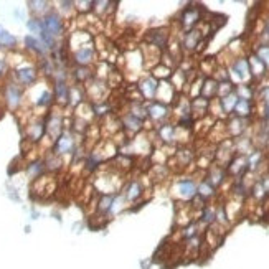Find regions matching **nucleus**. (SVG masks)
Returning <instances> with one entry per match:
<instances>
[{"label": "nucleus", "mask_w": 269, "mask_h": 269, "mask_svg": "<svg viewBox=\"0 0 269 269\" xmlns=\"http://www.w3.org/2000/svg\"><path fill=\"white\" fill-rule=\"evenodd\" d=\"M2 99L7 104L8 109L17 111L18 107L22 106V102H23V88L20 85H17V83L13 81V80L7 81L5 86H3Z\"/></svg>", "instance_id": "f257e3e1"}, {"label": "nucleus", "mask_w": 269, "mask_h": 269, "mask_svg": "<svg viewBox=\"0 0 269 269\" xmlns=\"http://www.w3.org/2000/svg\"><path fill=\"white\" fill-rule=\"evenodd\" d=\"M38 80V68L30 65V63H25L22 66H17L15 71H13V81L17 85L23 86H33Z\"/></svg>", "instance_id": "f03ea898"}, {"label": "nucleus", "mask_w": 269, "mask_h": 269, "mask_svg": "<svg viewBox=\"0 0 269 269\" xmlns=\"http://www.w3.org/2000/svg\"><path fill=\"white\" fill-rule=\"evenodd\" d=\"M42 25L43 30L46 33H50L51 37H61L63 32H65V22H63V17L56 12H50L48 15L42 18Z\"/></svg>", "instance_id": "7ed1b4c3"}, {"label": "nucleus", "mask_w": 269, "mask_h": 269, "mask_svg": "<svg viewBox=\"0 0 269 269\" xmlns=\"http://www.w3.org/2000/svg\"><path fill=\"white\" fill-rule=\"evenodd\" d=\"M76 149V140L73 137V134L70 131H63L61 135L55 140V147H53V154H56L58 157L63 155L73 154Z\"/></svg>", "instance_id": "20e7f679"}, {"label": "nucleus", "mask_w": 269, "mask_h": 269, "mask_svg": "<svg viewBox=\"0 0 269 269\" xmlns=\"http://www.w3.org/2000/svg\"><path fill=\"white\" fill-rule=\"evenodd\" d=\"M86 92L90 96L91 104H97V102H104V97L107 94L106 83L101 80H91L86 83Z\"/></svg>", "instance_id": "39448f33"}, {"label": "nucleus", "mask_w": 269, "mask_h": 269, "mask_svg": "<svg viewBox=\"0 0 269 269\" xmlns=\"http://www.w3.org/2000/svg\"><path fill=\"white\" fill-rule=\"evenodd\" d=\"M45 127H46V137L50 140H56L61 135V132L65 131L63 129V116L58 114V112H51L46 117Z\"/></svg>", "instance_id": "423d86ee"}, {"label": "nucleus", "mask_w": 269, "mask_h": 269, "mask_svg": "<svg viewBox=\"0 0 269 269\" xmlns=\"http://www.w3.org/2000/svg\"><path fill=\"white\" fill-rule=\"evenodd\" d=\"M46 135V127H45V119H37L28 122L27 126V140L30 142H38Z\"/></svg>", "instance_id": "0eeeda50"}, {"label": "nucleus", "mask_w": 269, "mask_h": 269, "mask_svg": "<svg viewBox=\"0 0 269 269\" xmlns=\"http://www.w3.org/2000/svg\"><path fill=\"white\" fill-rule=\"evenodd\" d=\"M92 60H94V48H92V45H86L80 48V50L73 51V61H75L78 66L91 65Z\"/></svg>", "instance_id": "6e6552de"}, {"label": "nucleus", "mask_w": 269, "mask_h": 269, "mask_svg": "<svg viewBox=\"0 0 269 269\" xmlns=\"http://www.w3.org/2000/svg\"><path fill=\"white\" fill-rule=\"evenodd\" d=\"M157 88H159V81L155 80L154 76H147L139 83L137 90L142 97H145V99H152V97H155V94H157Z\"/></svg>", "instance_id": "1a4fd4ad"}, {"label": "nucleus", "mask_w": 269, "mask_h": 269, "mask_svg": "<svg viewBox=\"0 0 269 269\" xmlns=\"http://www.w3.org/2000/svg\"><path fill=\"white\" fill-rule=\"evenodd\" d=\"M53 97L58 106H66L70 101V86L66 81H55L53 86Z\"/></svg>", "instance_id": "9d476101"}, {"label": "nucleus", "mask_w": 269, "mask_h": 269, "mask_svg": "<svg viewBox=\"0 0 269 269\" xmlns=\"http://www.w3.org/2000/svg\"><path fill=\"white\" fill-rule=\"evenodd\" d=\"M175 192H177L179 197L183 198V200L195 198V195H197V183L190 179L180 180V182L177 183V187H175Z\"/></svg>", "instance_id": "9b49d317"}, {"label": "nucleus", "mask_w": 269, "mask_h": 269, "mask_svg": "<svg viewBox=\"0 0 269 269\" xmlns=\"http://www.w3.org/2000/svg\"><path fill=\"white\" fill-rule=\"evenodd\" d=\"M233 75L238 81L249 80V78H251V71H249L248 60H244V58H238V60L234 61L233 66H231V76Z\"/></svg>", "instance_id": "f8f14e48"}, {"label": "nucleus", "mask_w": 269, "mask_h": 269, "mask_svg": "<svg viewBox=\"0 0 269 269\" xmlns=\"http://www.w3.org/2000/svg\"><path fill=\"white\" fill-rule=\"evenodd\" d=\"M142 190H144L142 183L137 182V180H131V182L126 183L122 197L126 198V202H135L137 198H140V195H142Z\"/></svg>", "instance_id": "ddd939ff"}, {"label": "nucleus", "mask_w": 269, "mask_h": 269, "mask_svg": "<svg viewBox=\"0 0 269 269\" xmlns=\"http://www.w3.org/2000/svg\"><path fill=\"white\" fill-rule=\"evenodd\" d=\"M23 42H25L27 50H30L32 53H35V55H38V56H45L48 53V48L40 42V38H37L33 35H27Z\"/></svg>", "instance_id": "4468645a"}, {"label": "nucleus", "mask_w": 269, "mask_h": 269, "mask_svg": "<svg viewBox=\"0 0 269 269\" xmlns=\"http://www.w3.org/2000/svg\"><path fill=\"white\" fill-rule=\"evenodd\" d=\"M147 116L152 117L154 121H162L169 116V107H167V104L154 101L152 104L147 107Z\"/></svg>", "instance_id": "2eb2a0df"}, {"label": "nucleus", "mask_w": 269, "mask_h": 269, "mask_svg": "<svg viewBox=\"0 0 269 269\" xmlns=\"http://www.w3.org/2000/svg\"><path fill=\"white\" fill-rule=\"evenodd\" d=\"M167 38L169 33L164 30V28H159V30L149 32L147 33V42L150 43V46H157V48H164L167 45Z\"/></svg>", "instance_id": "dca6fc26"}, {"label": "nucleus", "mask_w": 269, "mask_h": 269, "mask_svg": "<svg viewBox=\"0 0 269 269\" xmlns=\"http://www.w3.org/2000/svg\"><path fill=\"white\" fill-rule=\"evenodd\" d=\"M50 5V2H43V0H30L28 2V8L35 13V18H43L45 15H48L51 12Z\"/></svg>", "instance_id": "f3484780"}, {"label": "nucleus", "mask_w": 269, "mask_h": 269, "mask_svg": "<svg viewBox=\"0 0 269 269\" xmlns=\"http://www.w3.org/2000/svg\"><path fill=\"white\" fill-rule=\"evenodd\" d=\"M121 124L124 126L126 131H129L131 134H135V132H139L140 129H142L144 121H140V119H137V117H134L132 114H129V112H127V116L122 117Z\"/></svg>", "instance_id": "a211bd4d"}, {"label": "nucleus", "mask_w": 269, "mask_h": 269, "mask_svg": "<svg viewBox=\"0 0 269 269\" xmlns=\"http://www.w3.org/2000/svg\"><path fill=\"white\" fill-rule=\"evenodd\" d=\"M90 40H91V37L88 35L86 32H76L70 37V46L73 48V51H76V50H80V48L86 46Z\"/></svg>", "instance_id": "6ab92c4d"}, {"label": "nucleus", "mask_w": 269, "mask_h": 269, "mask_svg": "<svg viewBox=\"0 0 269 269\" xmlns=\"http://www.w3.org/2000/svg\"><path fill=\"white\" fill-rule=\"evenodd\" d=\"M198 20H200V12H198L197 7L185 8V12H183V15H182V23H183L185 28L193 27Z\"/></svg>", "instance_id": "aec40b11"}, {"label": "nucleus", "mask_w": 269, "mask_h": 269, "mask_svg": "<svg viewBox=\"0 0 269 269\" xmlns=\"http://www.w3.org/2000/svg\"><path fill=\"white\" fill-rule=\"evenodd\" d=\"M45 162L43 160H33V162L28 164V167H27V174H28V177H30L32 180H37V179H40L43 172H45Z\"/></svg>", "instance_id": "412c9836"}, {"label": "nucleus", "mask_w": 269, "mask_h": 269, "mask_svg": "<svg viewBox=\"0 0 269 269\" xmlns=\"http://www.w3.org/2000/svg\"><path fill=\"white\" fill-rule=\"evenodd\" d=\"M83 102H85V91L81 90L80 85L70 86V101H68V104L78 107Z\"/></svg>", "instance_id": "4be33fe9"}, {"label": "nucleus", "mask_w": 269, "mask_h": 269, "mask_svg": "<svg viewBox=\"0 0 269 269\" xmlns=\"http://www.w3.org/2000/svg\"><path fill=\"white\" fill-rule=\"evenodd\" d=\"M53 102H55V97H53V91L50 90H42L40 94L35 97V106L38 107H50Z\"/></svg>", "instance_id": "5701e85b"}, {"label": "nucleus", "mask_w": 269, "mask_h": 269, "mask_svg": "<svg viewBox=\"0 0 269 269\" xmlns=\"http://www.w3.org/2000/svg\"><path fill=\"white\" fill-rule=\"evenodd\" d=\"M73 78L78 81V83H88L92 80V73L88 66H76L73 70Z\"/></svg>", "instance_id": "b1692460"}, {"label": "nucleus", "mask_w": 269, "mask_h": 269, "mask_svg": "<svg viewBox=\"0 0 269 269\" xmlns=\"http://www.w3.org/2000/svg\"><path fill=\"white\" fill-rule=\"evenodd\" d=\"M248 65H249V71H251V76H261L264 75V71H266V66L263 65V61L258 60L256 55H251V58L248 60Z\"/></svg>", "instance_id": "393cba45"}, {"label": "nucleus", "mask_w": 269, "mask_h": 269, "mask_svg": "<svg viewBox=\"0 0 269 269\" xmlns=\"http://www.w3.org/2000/svg\"><path fill=\"white\" fill-rule=\"evenodd\" d=\"M200 38H202V33H200L198 30L188 32L187 35H185V38H183V46L187 48V50H193L195 46H198Z\"/></svg>", "instance_id": "a878e982"}, {"label": "nucleus", "mask_w": 269, "mask_h": 269, "mask_svg": "<svg viewBox=\"0 0 269 269\" xmlns=\"http://www.w3.org/2000/svg\"><path fill=\"white\" fill-rule=\"evenodd\" d=\"M234 112H236L238 117H248L251 114V101L239 99L238 97V102H236V106H234Z\"/></svg>", "instance_id": "bb28decb"}, {"label": "nucleus", "mask_w": 269, "mask_h": 269, "mask_svg": "<svg viewBox=\"0 0 269 269\" xmlns=\"http://www.w3.org/2000/svg\"><path fill=\"white\" fill-rule=\"evenodd\" d=\"M45 162V169L46 170H50V172H56L58 169L61 167V157H58L56 154H53V152H50L46 155V159L43 160Z\"/></svg>", "instance_id": "cd10ccee"}, {"label": "nucleus", "mask_w": 269, "mask_h": 269, "mask_svg": "<svg viewBox=\"0 0 269 269\" xmlns=\"http://www.w3.org/2000/svg\"><path fill=\"white\" fill-rule=\"evenodd\" d=\"M175 127L174 126H170V124H164V126H160L159 127V135H160V139H164L165 142H172V140L175 139Z\"/></svg>", "instance_id": "c85d7f7f"}, {"label": "nucleus", "mask_w": 269, "mask_h": 269, "mask_svg": "<svg viewBox=\"0 0 269 269\" xmlns=\"http://www.w3.org/2000/svg\"><path fill=\"white\" fill-rule=\"evenodd\" d=\"M236 102H238V96H236V92H231V94H228V96H223L222 97V109L224 112H229V111H233L234 109V106H236Z\"/></svg>", "instance_id": "c756f323"}, {"label": "nucleus", "mask_w": 269, "mask_h": 269, "mask_svg": "<svg viewBox=\"0 0 269 269\" xmlns=\"http://www.w3.org/2000/svg\"><path fill=\"white\" fill-rule=\"evenodd\" d=\"M0 46L2 48H15L17 46V38L12 35V33H8L7 30L2 32V35H0Z\"/></svg>", "instance_id": "7c9ffc66"}, {"label": "nucleus", "mask_w": 269, "mask_h": 269, "mask_svg": "<svg viewBox=\"0 0 269 269\" xmlns=\"http://www.w3.org/2000/svg\"><path fill=\"white\" fill-rule=\"evenodd\" d=\"M254 55L258 56V60L259 61H263V65L264 66H269V45H261L256 50V53H254Z\"/></svg>", "instance_id": "2f4dec72"}, {"label": "nucleus", "mask_w": 269, "mask_h": 269, "mask_svg": "<svg viewBox=\"0 0 269 269\" xmlns=\"http://www.w3.org/2000/svg\"><path fill=\"white\" fill-rule=\"evenodd\" d=\"M197 193H198L202 198H210V197H212V195L215 193V187H212V185H210L208 182H203V183H200V185H198Z\"/></svg>", "instance_id": "473e14b6"}, {"label": "nucleus", "mask_w": 269, "mask_h": 269, "mask_svg": "<svg viewBox=\"0 0 269 269\" xmlns=\"http://www.w3.org/2000/svg\"><path fill=\"white\" fill-rule=\"evenodd\" d=\"M223 170L222 169H213L212 172H210V179L207 180V182L212 185V187H215V185H218V183H222V180H223Z\"/></svg>", "instance_id": "72a5a7b5"}, {"label": "nucleus", "mask_w": 269, "mask_h": 269, "mask_svg": "<svg viewBox=\"0 0 269 269\" xmlns=\"http://www.w3.org/2000/svg\"><path fill=\"white\" fill-rule=\"evenodd\" d=\"M27 27H28V30H30L32 33H38V35H40L42 30H43L42 18H35V17H32L30 20L27 22Z\"/></svg>", "instance_id": "f704fd0d"}, {"label": "nucleus", "mask_w": 269, "mask_h": 269, "mask_svg": "<svg viewBox=\"0 0 269 269\" xmlns=\"http://www.w3.org/2000/svg\"><path fill=\"white\" fill-rule=\"evenodd\" d=\"M215 220H217V213H215V210L207 207V208L203 210V213H202V222L207 223V224H212Z\"/></svg>", "instance_id": "c9c22d12"}, {"label": "nucleus", "mask_w": 269, "mask_h": 269, "mask_svg": "<svg viewBox=\"0 0 269 269\" xmlns=\"http://www.w3.org/2000/svg\"><path fill=\"white\" fill-rule=\"evenodd\" d=\"M170 75V68H165V66H157V68H155V70H154V78H155V80H157V76L159 78H167Z\"/></svg>", "instance_id": "e433bc0d"}, {"label": "nucleus", "mask_w": 269, "mask_h": 269, "mask_svg": "<svg viewBox=\"0 0 269 269\" xmlns=\"http://www.w3.org/2000/svg\"><path fill=\"white\" fill-rule=\"evenodd\" d=\"M8 71V60L5 56H0V78L5 76Z\"/></svg>", "instance_id": "4c0bfd02"}, {"label": "nucleus", "mask_w": 269, "mask_h": 269, "mask_svg": "<svg viewBox=\"0 0 269 269\" xmlns=\"http://www.w3.org/2000/svg\"><path fill=\"white\" fill-rule=\"evenodd\" d=\"M259 183L263 185L264 192H266V193H269V175H268V177H263V180H261V182H259Z\"/></svg>", "instance_id": "58836bf2"}, {"label": "nucleus", "mask_w": 269, "mask_h": 269, "mask_svg": "<svg viewBox=\"0 0 269 269\" xmlns=\"http://www.w3.org/2000/svg\"><path fill=\"white\" fill-rule=\"evenodd\" d=\"M266 28H268V33H269V20H268V23H266Z\"/></svg>", "instance_id": "ea45409f"}, {"label": "nucleus", "mask_w": 269, "mask_h": 269, "mask_svg": "<svg viewBox=\"0 0 269 269\" xmlns=\"http://www.w3.org/2000/svg\"><path fill=\"white\" fill-rule=\"evenodd\" d=\"M2 32H3V28H2V25H0V35H2Z\"/></svg>", "instance_id": "a19ab883"}]
</instances>
